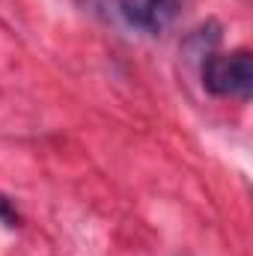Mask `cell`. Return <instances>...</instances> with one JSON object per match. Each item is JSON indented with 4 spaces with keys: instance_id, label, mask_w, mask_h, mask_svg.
Instances as JSON below:
<instances>
[{
    "instance_id": "1",
    "label": "cell",
    "mask_w": 253,
    "mask_h": 256,
    "mask_svg": "<svg viewBox=\"0 0 253 256\" xmlns=\"http://www.w3.org/2000/svg\"><path fill=\"white\" fill-rule=\"evenodd\" d=\"M202 86L212 96L250 98L253 92V57L250 51L232 54H208L202 60Z\"/></svg>"
},
{
    "instance_id": "2",
    "label": "cell",
    "mask_w": 253,
    "mask_h": 256,
    "mask_svg": "<svg viewBox=\"0 0 253 256\" xmlns=\"http://www.w3.org/2000/svg\"><path fill=\"white\" fill-rule=\"evenodd\" d=\"M182 0H120V12L131 27L143 30V33H164L173 18L179 15Z\"/></svg>"
},
{
    "instance_id": "3",
    "label": "cell",
    "mask_w": 253,
    "mask_h": 256,
    "mask_svg": "<svg viewBox=\"0 0 253 256\" xmlns=\"http://www.w3.org/2000/svg\"><path fill=\"white\" fill-rule=\"evenodd\" d=\"M0 220L6 226H18V212H15V206L6 196H0Z\"/></svg>"
}]
</instances>
